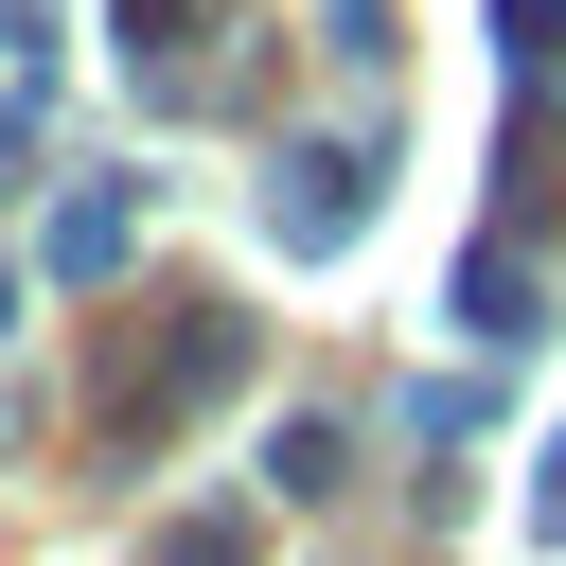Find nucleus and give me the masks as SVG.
Masks as SVG:
<instances>
[{
  "instance_id": "obj_1",
  "label": "nucleus",
  "mask_w": 566,
  "mask_h": 566,
  "mask_svg": "<svg viewBox=\"0 0 566 566\" xmlns=\"http://www.w3.org/2000/svg\"><path fill=\"white\" fill-rule=\"evenodd\" d=\"M531 513H548V531H566V460H548V478H531Z\"/></svg>"
}]
</instances>
